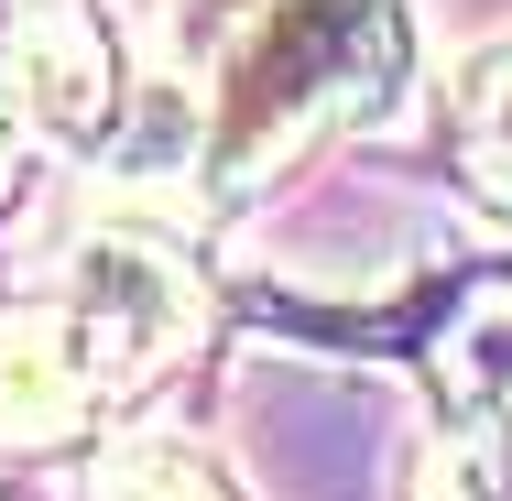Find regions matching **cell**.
<instances>
[{
	"mask_svg": "<svg viewBox=\"0 0 512 501\" xmlns=\"http://www.w3.org/2000/svg\"><path fill=\"white\" fill-rule=\"evenodd\" d=\"M393 88H404V11L393 0H262L229 77H218V109H207V175L262 186L316 131L382 109Z\"/></svg>",
	"mask_w": 512,
	"mask_h": 501,
	"instance_id": "6da1fadb",
	"label": "cell"
},
{
	"mask_svg": "<svg viewBox=\"0 0 512 501\" xmlns=\"http://www.w3.org/2000/svg\"><path fill=\"white\" fill-rule=\"evenodd\" d=\"M66 305H77V327H88V349H99L109 403L142 393V382H164V371L197 349V327H207L186 262H175L164 240H131V229H99V240L66 262Z\"/></svg>",
	"mask_w": 512,
	"mask_h": 501,
	"instance_id": "7a4b0ae2",
	"label": "cell"
},
{
	"mask_svg": "<svg viewBox=\"0 0 512 501\" xmlns=\"http://www.w3.org/2000/svg\"><path fill=\"white\" fill-rule=\"evenodd\" d=\"M99 414H109V382H99L77 305L66 295L0 305V447H66Z\"/></svg>",
	"mask_w": 512,
	"mask_h": 501,
	"instance_id": "3957f363",
	"label": "cell"
},
{
	"mask_svg": "<svg viewBox=\"0 0 512 501\" xmlns=\"http://www.w3.org/2000/svg\"><path fill=\"white\" fill-rule=\"evenodd\" d=\"M0 66H11V88H22V109H33V131L66 142V153L109 142L120 109H131L120 44L99 33V11H77V0H33V11L11 22V55H0Z\"/></svg>",
	"mask_w": 512,
	"mask_h": 501,
	"instance_id": "277c9868",
	"label": "cell"
},
{
	"mask_svg": "<svg viewBox=\"0 0 512 501\" xmlns=\"http://www.w3.org/2000/svg\"><path fill=\"white\" fill-rule=\"evenodd\" d=\"M458 164H469V186L512 218V44L469 55V77H458Z\"/></svg>",
	"mask_w": 512,
	"mask_h": 501,
	"instance_id": "5b68a950",
	"label": "cell"
},
{
	"mask_svg": "<svg viewBox=\"0 0 512 501\" xmlns=\"http://www.w3.org/2000/svg\"><path fill=\"white\" fill-rule=\"evenodd\" d=\"M99 501H229V491H218V469L186 458V447H120L99 469Z\"/></svg>",
	"mask_w": 512,
	"mask_h": 501,
	"instance_id": "8992f818",
	"label": "cell"
},
{
	"mask_svg": "<svg viewBox=\"0 0 512 501\" xmlns=\"http://www.w3.org/2000/svg\"><path fill=\"white\" fill-rule=\"evenodd\" d=\"M33 142H44V131H33V109H22L11 66H0V207L22 197V164H33Z\"/></svg>",
	"mask_w": 512,
	"mask_h": 501,
	"instance_id": "52a82bcc",
	"label": "cell"
}]
</instances>
